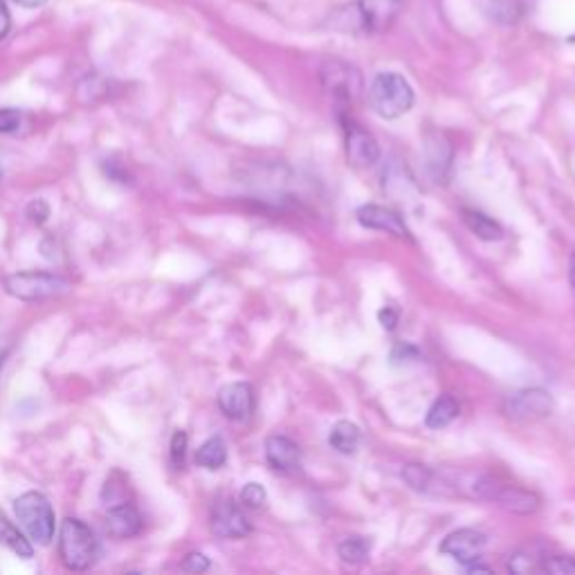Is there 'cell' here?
I'll use <instances>...</instances> for the list:
<instances>
[{
  "mask_svg": "<svg viewBox=\"0 0 575 575\" xmlns=\"http://www.w3.org/2000/svg\"><path fill=\"white\" fill-rule=\"evenodd\" d=\"M21 126V113L16 108H0V135L16 133Z\"/></svg>",
  "mask_w": 575,
  "mask_h": 575,
  "instance_id": "cell-29",
  "label": "cell"
},
{
  "mask_svg": "<svg viewBox=\"0 0 575 575\" xmlns=\"http://www.w3.org/2000/svg\"><path fill=\"white\" fill-rule=\"evenodd\" d=\"M319 77H322V86L326 88V93L331 95L337 104L349 106L362 93L360 72L344 61H326L322 70H319Z\"/></svg>",
  "mask_w": 575,
  "mask_h": 575,
  "instance_id": "cell-7",
  "label": "cell"
},
{
  "mask_svg": "<svg viewBox=\"0 0 575 575\" xmlns=\"http://www.w3.org/2000/svg\"><path fill=\"white\" fill-rule=\"evenodd\" d=\"M506 567L510 573H533V571H542V558H535L533 553H526V551H517L508 558Z\"/></svg>",
  "mask_w": 575,
  "mask_h": 575,
  "instance_id": "cell-25",
  "label": "cell"
},
{
  "mask_svg": "<svg viewBox=\"0 0 575 575\" xmlns=\"http://www.w3.org/2000/svg\"><path fill=\"white\" fill-rule=\"evenodd\" d=\"M182 569L189 573H203L209 569V558L203 553H189L185 560H182Z\"/></svg>",
  "mask_w": 575,
  "mask_h": 575,
  "instance_id": "cell-31",
  "label": "cell"
},
{
  "mask_svg": "<svg viewBox=\"0 0 575 575\" xmlns=\"http://www.w3.org/2000/svg\"><path fill=\"white\" fill-rule=\"evenodd\" d=\"M266 461L277 472H295L301 463V452L288 436H270L266 441Z\"/></svg>",
  "mask_w": 575,
  "mask_h": 575,
  "instance_id": "cell-15",
  "label": "cell"
},
{
  "mask_svg": "<svg viewBox=\"0 0 575 575\" xmlns=\"http://www.w3.org/2000/svg\"><path fill=\"white\" fill-rule=\"evenodd\" d=\"M403 12L405 0H351L342 7H335L328 14L326 23L337 32L373 36L387 32Z\"/></svg>",
  "mask_w": 575,
  "mask_h": 575,
  "instance_id": "cell-1",
  "label": "cell"
},
{
  "mask_svg": "<svg viewBox=\"0 0 575 575\" xmlns=\"http://www.w3.org/2000/svg\"><path fill=\"white\" fill-rule=\"evenodd\" d=\"M427 167H430L432 176L441 182L447 171L452 167V146L447 142L443 135H430L427 138Z\"/></svg>",
  "mask_w": 575,
  "mask_h": 575,
  "instance_id": "cell-16",
  "label": "cell"
},
{
  "mask_svg": "<svg viewBox=\"0 0 575 575\" xmlns=\"http://www.w3.org/2000/svg\"><path fill=\"white\" fill-rule=\"evenodd\" d=\"M461 407L456 403V398L445 394L441 398L434 400V405L430 407V412L425 416V425L430 427V430H441V427H447L450 423L456 421V416H459Z\"/></svg>",
  "mask_w": 575,
  "mask_h": 575,
  "instance_id": "cell-20",
  "label": "cell"
},
{
  "mask_svg": "<svg viewBox=\"0 0 575 575\" xmlns=\"http://www.w3.org/2000/svg\"><path fill=\"white\" fill-rule=\"evenodd\" d=\"M196 463L207 470H221L227 463V445L221 436H212L198 447Z\"/></svg>",
  "mask_w": 575,
  "mask_h": 575,
  "instance_id": "cell-23",
  "label": "cell"
},
{
  "mask_svg": "<svg viewBox=\"0 0 575 575\" xmlns=\"http://www.w3.org/2000/svg\"><path fill=\"white\" fill-rule=\"evenodd\" d=\"M463 223L468 230L479 236L483 241H499L504 236V227H501L497 221H492L490 216L483 212H477V209H463Z\"/></svg>",
  "mask_w": 575,
  "mask_h": 575,
  "instance_id": "cell-19",
  "label": "cell"
},
{
  "mask_svg": "<svg viewBox=\"0 0 575 575\" xmlns=\"http://www.w3.org/2000/svg\"><path fill=\"white\" fill-rule=\"evenodd\" d=\"M0 544L7 546L9 551H14L23 560H30L34 555L32 542L3 513H0Z\"/></svg>",
  "mask_w": 575,
  "mask_h": 575,
  "instance_id": "cell-21",
  "label": "cell"
},
{
  "mask_svg": "<svg viewBox=\"0 0 575 575\" xmlns=\"http://www.w3.org/2000/svg\"><path fill=\"white\" fill-rule=\"evenodd\" d=\"M5 292L9 297L18 301H45L57 299L68 295L72 284L61 275H52V272H16V275H7L3 279Z\"/></svg>",
  "mask_w": 575,
  "mask_h": 575,
  "instance_id": "cell-5",
  "label": "cell"
},
{
  "mask_svg": "<svg viewBox=\"0 0 575 575\" xmlns=\"http://www.w3.org/2000/svg\"><path fill=\"white\" fill-rule=\"evenodd\" d=\"M14 3H18L25 9H36V7H43L48 0H14Z\"/></svg>",
  "mask_w": 575,
  "mask_h": 575,
  "instance_id": "cell-35",
  "label": "cell"
},
{
  "mask_svg": "<svg viewBox=\"0 0 575 575\" xmlns=\"http://www.w3.org/2000/svg\"><path fill=\"white\" fill-rule=\"evenodd\" d=\"M504 412L515 421H540L551 416L553 398L542 389H522L506 398Z\"/></svg>",
  "mask_w": 575,
  "mask_h": 575,
  "instance_id": "cell-9",
  "label": "cell"
},
{
  "mask_svg": "<svg viewBox=\"0 0 575 575\" xmlns=\"http://www.w3.org/2000/svg\"><path fill=\"white\" fill-rule=\"evenodd\" d=\"M342 124H344L346 160L358 169L373 167V164L380 160V146L376 138H373L367 129H362L360 124H355L353 120H346L344 115H342Z\"/></svg>",
  "mask_w": 575,
  "mask_h": 575,
  "instance_id": "cell-8",
  "label": "cell"
},
{
  "mask_svg": "<svg viewBox=\"0 0 575 575\" xmlns=\"http://www.w3.org/2000/svg\"><path fill=\"white\" fill-rule=\"evenodd\" d=\"M187 445H189V438L187 434L178 430L171 438V463L173 468H185V459H187Z\"/></svg>",
  "mask_w": 575,
  "mask_h": 575,
  "instance_id": "cell-28",
  "label": "cell"
},
{
  "mask_svg": "<svg viewBox=\"0 0 575 575\" xmlns=\"http://www.w3.org/2000/svg\"><path fill=\"white\" fill-rule=\"evenodd\" d=\"M398 317L400 315L394 306H385L378 313V319H380V324H382V328H385V331H394L396 324H398Z\"/></svg>",
  "mask_w": 575,
  "mask_h": 575,
  "instance_id": "cell-32",
  "label": "cell"
},
{
  "mask_svg": "<svg viewBox=\"0 0 575 575\" xmlns=\"http://www.w3.org/2000/svg\"><path fill=\"white\" fill-rule=\"evenodd\" d=\"M59 558L70 571H86L93 567L99 558V542L93 528L77 517L63 519L59 533Z\"/></svg>",
  "mask_w": 575,
  "mask_h": 575,
  "instance_id": "cell-3",
  "label": "cell"
},
{
  "mask_svg": "<svg viewBox=\"0 0 575 575\" xmlns=\"http://www.w3.org/2000/svg\"><path fill=\"white\" fill-rule=\"evenodd\" d=\"M212 533L221 540H241L252 533V526L232 499H221L212 508Z\"/></svg>",
  "mask_w": 575,
  "mask_h": 575,
  "instance_id": "cell-11",
  "label": "cell"
},
{
  "mask_svg": "<svg viewBox=\"0 0 575 575\" xmlns=\"http://www.w3.org/2000/svg\"><path fill=\"white\" fill-rule=\"evenodd\" d=\"M542 571L553 575H575V560L564 558V555H551L542 560Z\"/></svg>",
  "mask_w": 575,
  "mask_h": 575,
  "instance_id": "cell-27",
  "label": "cell"
},
{
  "mask_svg": "<svg viewBox=\"0 0 575 575\" xmlns=\"http://www.w3.org/2000/svg\"><path fill=\"white\" fill-rule=\"evenodd\" d=\"M369 551H371V544L367 542V537H360V535H349L344 537L337 546V553H340L342 562L346 564H362L364 560L369 558Z\"/></svg>",
  "mask_w": 575,
  "mask_h": 575,
  "instance_id": "cell-24",
  "label": "cell"
},
{
  "mask_svg": "<svg viewBox=\"0 0 575 575\" xmlns=\"http://www.w3.org/2000/svg\"><path fill=\"white\" fill-rule=\"evenodd\" d=\"M416 95L409 81L398 72H380L369 88V104L382 120H398L414 108Z\"/></svg>",
  "mask_w": 575,
  "mask_h": 575,
  "instance_id": "cell-2",
  "label": "cell"
},
{
  "mask_svg": "<svg viewBox=\"0 0 575 575\" xmlns=\"http://www.w3.org/2000/svg\"><path fill=\"white\" fill-rule=\"evenodd\" d=\"M472 495L477 499L490 501V504H497L517 515H531L537 508H540V497H537L535 492H528L517 486H508V483H501L492 477H481L474 481Z\"/></svg>",
  "mask_w": 575,
  "mask_h": 575,
  "instance_id": "cell-6",
  "label": "cell"
},
{
  "mask_svg": "<svg viewBox=\"0 0 575 575\" xmlns=\"http://www.w3.org/2000/svg\"><path fill=\"white\" fill-rule=\"evenodd\" d=\"M569 281H571V288L575 290V252L571 254V263H569Z\"/></svg>",
  "mask_w": 575,
  "mask_h": 575,
  "instance_id": "cell-36",
  "label": "cell"
},
{
  "mask_svg": "<svg viewBox=\"0 0 575 575\" xmlns=\"http://www.w3.org/2000/svg\"><path fill=\"white\" fill-rule=\"evenodd\" d=\"M403 479L409 483V488L425 495H441V488L436 486L434 472L421 463H407L403 470Z\"/></svg>",
  "mask_w": 575,
  "mask_h": 575,
  "instance_id": "cell-22",
  "label": "cell"
},
{
  "mask_svg": "<svg viewBox=\"0 0 575 575\" xmlns=\"http://www.w3.org/2000/svg\"><path fill=\"white\" fill-rule=\"evenodd\" d=\"M405 358H412V360H416L418 358V351L414 349L412 344H396V349H394V353H391V360L394 362H400V360H405Z\"/></svg>",
  "mask_w": 575,
  "mask_h": 575,
  "instance_id": "cell-33",
  "label": "cell"
},
{
  "mask_svg": "<svg viewBox=\"0 0 575 575\" xmlns=\"http://www.w3.org/2000/svg\"><path fill=\"white\" fill-rule=\"evenodd\" d=\"M360 441H362L360 427L353 425L351 421L335 423L331 434H328V443H331L333 450L344 454V456H351V454L358 452Z\"/></svg>",
  "mask_w": 575,
  "mask_h": 575,
  "instance_id": "cell-18",
  "label": "cell"
},
{
  "mask_svg": "<svg viewBox=\"0 0 575 575\" xmlns=\"http://www.w3.org/2000/svg\"><path fill=\"white\" fill-rule=\"evenodd\" d=\"M0 364H3V358H0Z\"/></svg>",
  "mask_w": 575,
  "mask_h": 575,
  "instance_id": "cell-37",
  "label": "cell"
},
{
  "mask_svg": "<svg viewBox=\"0 0 575 575\" xmlns=\"http://www.w3.org/2000/svg\"><path fill=\"white\" fill-rule=\"evenodd\" d=\"M14 513L25 535L30 537V542L39 546H48L52 542L57 519H54L48 497L41 495V492H25L14 501Z\"/></svg>",
  "mask_w": 575,
  "mask_h": 575,
  "instance_id": "cell-4",
  "label": "cell"
},
{
  "mask_svg": "<svg viewBox=\"0 0 575 575\" xmlns=\"http://www.w3.org/2000/svg\"><path fill=\"white\" fill-rule=\"evenodd\" d=\"M486 535L481 531H474V528H461V531L450 533L441 544V553L450 555L452 560H456L463 567H470L472 562H479L483 551H486Z\"/></svg>",
  "mask_w": 575,
  "mask_h": 575,
  "instance_id": "cell-10",
  "label": "cell"
},
{
  "mask_svg": "<svg viewBox=\"0 0 575 575\" xmlns=\"http://www.w3.org/2000/svg\"><path fill=\"white\" fill-rule=\"evenodd\" d=\"M481 7L499 25H515L526 14V0H481Z\"/></svg>",
  "mask_w": 575,
  "mask_h": 575,
  "instance_id": "cell-17",
  "label": "cell"
},
{
  "mask_svg": "<svg viewBox=\"0 0 575 575\" xmlns=\"http://www.w3.org/2000/svg\"><path fill=\"white\" fill-rule=\"evenodd\" d=\"M106 531L117 540H129L142 531V515L129 501L113 504L106 513Z\"/></svg>",
  "mask_w": 575,
  "mask_h": 575,
  "instance_id": "cell-14",
  "label": "cell"
},
{
  "mask_svg": "<svg viewBox=\"0 0 575 575\" xmlns=\"http://www.w3.org/2000/svg\"><path fill=\"white\" fill-rule=\"evenodd\" d=\"M25 214L34 225H43L50 218V207H48V203H45V200L36 198V200H32L30 205H27Z\"/></svg>",
  "mask_w": 575,
  "mask_h": 575,
  "instance_id": "cell-30",
  "label": "cell"
},
{
  "mask_svg": "<svg viewBox=\"0 0 575 575\" xmlns=\"http://www.w3.org/2000/svg\"><path fill=\"white\" fill-rule=\"evenodd\" d=\"M218 409L230 421H248L254 412V389L248 382H232L218 391Z\"/></svg>",
  "mask_w": 575,
  "mask_h": 575,
  "instance_id": "cell-13",
  "label": "cell"
},
{
  "mask_svg": "<svg viewBox=\"0 0 575 575\" xmlns=\"http://www.w3.org/2000/svg\"><path fill=\"white\" fill-rule=\"evenodd\" d=\"M266 501H268V492H266V488L261 486V483L252 481V483H248V486L241 490V504L245 508L257 510V508L266 506Z\"/></svg>",
  "mask_w": 575,
  "mask_h": 575,
  "instance_id": "cell-26",
  "label": "cell"
},
{
  "mask_svg": "<svg viewBox=\"0 0 575 575\" xmlns=\"http://www.w3.org/2000/svg\"><path fill=\"white\" fill-rule=\"evenodd\" d=\"M358 223L367 230H378L396 236L400 241H412L409 227L403 221V216L394 209L382 207V205H364L358 209Z\"/></svg>",
  "mask_w": 575,
  "mask_h": 575,
  "instance_id": "cell-12",
  "label": "cell"
},
{
  "mask_svg": "<svg viewBox=\"0 0 575 575\" xmlns=\"http://www.w3.org/2000/svg\"><path fill=\"white\" fill-rule=\"evenodd\" d=\"M12 30V16H9V9L5 5V0H0V41Z\"/></svg>",
  "mask_w": 575,
  "mask_h": 575,
  "instance_id": "cell-34",
  "label": "cell"
}]
</instances>
